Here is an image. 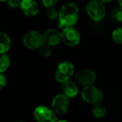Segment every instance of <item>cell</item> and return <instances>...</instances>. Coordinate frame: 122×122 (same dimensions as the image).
<instances>
[{
  "instance_id": "cell-9",
  "label": "cell",
  "mask_w": 122,
  "mask_h": 122,
  "mask_svg": "<svg viewBox=\"0 0 122 122\" xmlns=\"http://www.w3.org/2000/svg\"><path fill=\"white\" fill-rule=\"evenodd\" d=\"M97 76L95 72L89 69H82L80 70L76 74V81L78 84L83 86H88L93 85L96 81Z\"/></svg>"
},
{
  "instance_id": "cell-25",
  "label": "cell",
  "mask_w": 122,
  "mask_h": 122,
  "mask_svg": "<svg viewBox=\"0 0 122 122\" xmlns=\"http://www.w3.org/2000/svg\"><path fill=\"white\" fill-rule=\"evenodd\" d=\"M56 122H68V121H56Z\"/></svg>"
},
{
  "instance_id": "cell-7",
  "label": "cell",
  "mask_w": 122,
  "mask_h": 122,
  "mask_svg": "<svg viewBox=\"0 0 122 122\" xmlns=\"http://www.w3.org/2000/svg\"><path fill=\"white\" fill-rule=\"evenodd\" d=\"M43 43V37L40 32L32 31L27 33L23 37V44L29 49H37Z\"/></svg>"
},
{
  "instance_id": "cell-12",
  "label": "cell",
  "mask_w": 122,
  "mask_h": 122,
  "mask_svg": "<svg viewBox=\"0 0 122 122\" xmlns=\"http://www.w3.org/2000/svg\"><path fill=\"white\" fill-rule=\"evenodd\" d=\"M62 92L68 98L75 97L78 94V86L72 81H66L62 83Z\"/></svg>"
},
{
  "instance_id": "cell-18",
  "label": "cell",
  "mask_w": 122,
  "mask_h": 122,
  "mask_svg": "<svg viewBox=\"0 0 122 122\" xmlns=\"http://www.w3.org/2000/svg\"><path fill=\"white\" fill-rule=\"evenodd\" d=\"M39 51H40L41 55L43 56H49L51 54V46H49L48 44L45 43L43 42V43L38 47Z\"/></svg>"
},
{
  "instance_id": "cell-1",
  "label": "cell",
  "mask_w": 122,
  "mask_h": 122,
  "mask_svg": "<svg viewBox=\"0 0 122 122\" xmlns=\"http://www.w3.org/2000/svg\"><path fill=\"white\" fill-rule=\"evenodd\" d=\"M79 9L78 7L73 3H66L61 8L58 13L60 27H72L77 23Z\"/></svg>"
},
{
  "instance_id": "cell-17",
  "label": "cell",
  "mask_w": 122,
  "mask_h": 122,
  "mask_svg": "<svg viewBox=\"0 0 122 122\" xmlns=\"http://www.w3.org/2000/svg\"><path fill=\"white\" fill-rule=\"evenodd\" d=\"M112 39L116 43L122 44V27H118L113 31Z\"/></svg>"
},
{
  "instance_id": "cell-13",
  "label": "cell",
  "mask_w": 122,
  "mask_h": 122,
  "mask_svg": "<svg viewBox=\"0 0 122 122\" xmlns=\"http://www.w3.org/2000/svg\"><path fill=\"white\" fill-rule=\"evenodd\" d=\"M11 47V40L8 34L0 32V54H3L9 50Z\"/></svg>"
},
{
  "instance_id": "cell-20",
  "label": "cell",
  "mask_w": 122,
  "mask_h": 122,
  "mask_svg": "<svg viewBox=\"0 0 122 122\" xmlns=\"http://www.w3.org/2000/svg\"><path fill=\"white\" fill-rule=\"evenodd\" d=\"M58 0H42V5H43L45 8H51V7H54V5L57 3Z\"/></svg>"
},
{
  "instance_id": "cell-23",
  "label": "cell",
  "mask_w": 122,
  "mask_h": 122,
  "mask_svg": "<svg viewBox=\"0 0 122 122\" xmlns=\"http://www.w3.org/2000/svg\"><path fill=\"white\" fill-rule=\"evenodd\" d=\"M100 2H101L102 3H110V2H111L112 0H99Z\"/></svg>"
},
{
  "instance_id": "cell-15",
  "label": "cell",
  "mask_w": 122,
  "mask_h": 122,
  "mask_svg": "<svg viewBox=\"0 0 122 122\" xmlns=\"http://www.w3.org/2000/svg\"><path fill=\"white\" fill-rule=\"evenodd\" d=\"M111 19L115 22L122 23V7H116L112 9L111 13Z\"/></svg>"
},
{
  "instance_id": "cell-14",
  "label": "cell",
  "mask_w": 122,
  "mask_h": 122,
  "mask_svg": "<svg viewBox=\"0 0 122 122\" xmlns=\"http://www.w3.org/2000/svg\"><path fill=\"white\" fill-rule=\"evenodd\" d=\"M93 111V115L95 117L102 118L106 113V108L104 105L98 102V103H96L95 104V106H94L93 111Z\"/></svg>"
},
{
  "instance_id": "cell-24",
  "label": "cell",
  "mask_w": 122,
  "mask_h": 122,
  "mask_svg": "<svg viewBox=\"0 0 122 122\" xmlns=\"http://www.w3.org/2000/svg\"><path fill=\"white\" fill-rule=\"evenodd\" d=\"M119 1V3H120V6L122 7V0H118Z\"/></svg>"
},
{
  "instance_id": "cell-5",
  "label": "cell",
  "mask_w": 122,
  "mask_h": 122,
  "mask_svg": "<svg viewBox=\"0 0 122 122\" xmlns=\"http://www.w3.org/2000/svg\"><path fill=\"white\" fill-rule=\"evenodd\" d=\"M34 117L37 122H56L55 113L47 106H39L34 110Z\"/></svg>"
},
{
  "instance_id": "cell-22",
  "label": "cell",
  "mask_w": 122,
  "mask_h": 122,
  "mask_svg": "<svg viewBox=\"0 0 122 122\" xmlns=\"http://www.w3.org/2000/svg\"><path fill=\"white\" fill-rule=\"evenodd\" d=\"M7 84V80L5 78V76L0 72V90H2L3 88H4L5 86Z\"/></svg>"
},
{
  "instance_id": "cell-11",
  "label": "cell",
  "mask_w": 122,
  "mask_h": 122,
  "mask_svg": "<svg viewBox=\"0 0 122 122\" xmlns=\"http://www.w3.org/2000/svg\"><path fill=\"white\" fill-rule=\"evenodd\" d=\"M20 8L26 16L32 17L38 13V5L33 0H22Z\"/></svg>"
},
{
  "instance_id": "cell-6",
  "label": "cell",
  "mask_w": 122,
  "mask_h": 122,
  "mask_svg": "<svg viewBox=\"0 0 122 122\" xmlns=\"http://www.w3.org/2000/svg\"><path fill=\"white\" fill-rule=\"evenodd\" d=\"M80 33L72 27H65L61 32V41L69 47L76 46L80 42Z\"/></svg>"
},
{
  "instance_id": "cell-8",
  "label": "cell",
  "mask_w": 122,
  "mask_h": 122,
  "mask_svg": "<svg viewBox=\"0 0 122 122\" xmlns=\"http://www.w3.org/2000/svg\"><path fill=\"white\" fill-rule=\"evenodd\" d=\"M68 106H69V99L64 94L56 95L51 101V107L56 114H65L67 111Z\"/></svg>"
},
{
  "instance_id": "cell-3",
  "label": "cell",
  "mask_w": 122,
  "mask_h": 122,
  "mask_svg": "<svg viewBox=\"0 0 122 122\" xmlns=\"http://www.w3.org/2000/svg\"><path fill=\"white\" fill-rule=\"evenodd\" d=\"M74 73V66L70 61H63L58 65L55 72V78L60 83L70 80Z\"/></svg>"
},
{
  "instance_id": "cell-26",
  "label": "cell",
  "mask_w": 122,
  "mask_h": 122,
  "mask_svg": "<svg viewBox=\"0 0 122 122\" xmlns=\"http://www.w3.org/2000/svg\"><path fill=\"white\" fill-rule=\"evenodd\" d=\"M8 1V0H0V2H6Z\"/></svg>"
},
{
  "instance_id": "cell-19",
  "label": "cell",
  "mask_w": 122,
  "mask_h": 122,
  "mask_svg": "<svg viewBox=\"0 0 122 122\" xmlns=\"http://www.w3.org/2000/svg\"><path fill=\"white\" fill-rule=\"evenodd\" d=\"M47 15L50 19H55L56 17L58 16V13L56 10V8H54L53 7L51 8H48L47 10Z\"/></svg>"
},
{
  "instance_id": "cell-16",
  "label": "cell",
  "mask_w": 122,
  "mask_h": 122,
  "mask_svg": "<svg viewBox=\"0 0 122 122\" xmlns=\"http://www.w3.org/2000/svg\"><path fill=\"white\" fill-rule=\"evenodd\" d=\"M10 65V59L7 55L0 54V72H3L8 68Z\"/></svg>"
},
{
  "instance_id": "cell-4",
  "label": "cell",
  "mask_w": 122,
  "mask_h": 122,
  "mask_svg": "<svg viewBox=\"0 0 122 122\" xmlns=\"http://www.w3.org/2000/svg\"><path fill=\"white\" fill-rule=\"evenodd\" d=\"M81 97L86 102L96 104V103L101 102L102 101L103 93L97 86L91 85L84 87L81 92Z\"/></svg>"
},
{
  "instance_id": "cell-21",
  "label": "cell",
  "mask_w": 122,
  "mask_h": 122,
  "mask_svg": "<svg viewBox=\"0 0 122 122\" xmlns=\"http://www.w3.org/2000/svg\"><path fill=\"white\" fill-rule=\"evenodd\" d=\"M22 0H8V5L13 8H19L20 4H21Z\"/></svg>"
},
{
  "instance_id": "cell-2",
  "label": "cell",
  "mask_w": 122,
  "mask_h": 122,
  "mask_svg": "<svg viewBox=\"0 0 122 122\" xmlns=\"http://www.w3.org/2000/svg\"><path fill=\"white\" fill-rule=\"evenodd\" d=\"M86 13L93 21L98 22L104 18L106 15V8L104 3L99 0H92L86 6Z\"/></svg>"
},
{
  "instance_id": "cell-10",
  "label": "cell",
  "mask_w": 122,
  "mask_h": 122,
  "mask_svg": "<svg viewBox=\"0 0 122 122\" xmlns=\"http://www.w3.org/2000/svg\"><path fill=\"white\" fill-rule=\"evenodd\" d=\"M43 42L51 47L56 46L61 42V32L58 29L51 28L43 34Z\"/></svg>"
},
{
  "instance_id": "cell-27",
  "label": "cell",
  "mask_w": 122,
  "mask_h": 122,
  "mask_svg": "<svg viewBox=\"0 0 122 122\" xmlns=\"http://www.w3.org/2000/svg\"><path fill=\"white\" fill-rule=\"evenodd\" d=\"M17 122H23V121H17Z\"/></svg>"
}]
</instances>
